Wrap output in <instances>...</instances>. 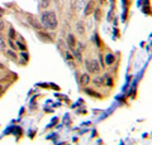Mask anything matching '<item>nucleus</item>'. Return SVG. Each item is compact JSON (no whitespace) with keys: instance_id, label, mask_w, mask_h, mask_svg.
<instances>
[{"instance_id":"f257e3e1","label":"nucleus","mask_w":152,"mask_h":145,"mask_svg":"<svg viewBox=\"0 0 152 145\" xmlns=\"http://www.w3.org/2000/svg\"><path fill=\"white\" fill-rule=\"evenodd\" d=\"M41 23L47 29H56L57 25H58L57 17L53 12H45L41 15Z\"/></svg>"},{"instance_id":"f03ea898","label":"nucleus","mask_w":152,"mask_h":145,"mask_svg":"<svg viewBox=\"0 0 152 145\" xmlns=\"http://www.w3.org/2000/svg\"><path fill=\"white\" fill-rule=\"evenodd\" d=\"M86 68L88 71L90 73H99V71H100V67H99V63L96 59H89L86 61Z\"/></svg>"},{"instance_id":"7ed1b4c3","label":"nucleus","mask_w":152,"mask_h":145,"mask_svg":"<svg viewBox=\"0 0 152 145\" xmlns=\"http://www.w3.org/2000/svg\"><path fill=\"white\" fill-rule=\"evenodd\" d=\"M95 10V1L94 0H90V1L88 3V5H86V8H85V10H84V14L85 15H90Z\"/></svg>"},{"instance_id":"20e7f679","label":"nucleus","mask_w":152,"mask_h":145,"mask_svg":"<svg viewBox=\"0 0 152 145\" xmlns=\"http://www.w3.org/2000/svg\"><path fill=\"white\" fill-rule=\"evenodd\" d=\"M67 44H69V47L70 48H75V45H76V42H75V37L72 35V34H69L67 35Z\"/></svg>"},{"instance_id":"39448f33","label":"nucleus","mask_w":152,"mask_h":145,"mask_svg":"<svg viewBox=\"0 0 152 145\" xmlns=\"http://www.w3.org/2000/svg\"><path fill=\"white\" fill-rule=\"evenodd\" d=\"M89 82H90V76L86 74V73H84L81 76V78H80V83H81L83 86H86Z\"/></svg>"},{"instance_id":"423d86ee","label":"nucleus","mask_w":152,"mask_h":145,"mask_svg":"<svg viewBox=\"0 0 152 145\" xmlns=\"http://www.w3.org/2000/svg\"><path fill=\"white\" fill-rule=\"evenodd\" d=\"M76 30H77L79 34H84L85 33V28H84V23L83 22L76 23Z\"/></svg>"},{"instance_id":"0eeeda50","label":"nucleus","mask_w":152,"mask_h":145,"mask_svg":"<svg viewBox=\"0 0 152 145\" xmlns=\"http://www.w3.org/2000/svg\"><path fill=\"white\" fill-rule=\"evenodd\" d=\"M85 1H86V0H75V8H76V10H81V9L85 6Z\"/></svg>"},{"instance_id":"6e6552de","label":"nucleus","mask_w":152,"mask_h":145,"mask_svg":"<svg viewBox=\"0 0 152 145\" xmlns=\"http://www.w3.org/2000/svg\"><path fill=\"white\" fill-rule=\"evenodd\" d=\"M114 61H115V57H114L113 54H107V57H105V63L107 64H113Z\"/></svg>"},{"instance_id":"1a4fd4ad","label":"nucleus","mask_w":152,"mask_h":145,"mask_svg":"<svg viewBox=\"0 0 152 145\" xmlns=\"http://www.w3.org/2000/svg\"><path fill=\"white\" fill-rule=\"evenodd\" d=\"M29 22L32 23L33 27H34V28H38V29H39V28H42V27L39 25V23H38L37 20H34V19H33V18H29Z\"/></svg>"},{"instance_id":"9d476101","label":"nucleus","mask_w":152,"mask_h":145,"mask_svg":"<svg viewBox=\"0 0 152 145\" xmlns=\"http://www.w3.org/2000/svg\"><path fill=\"white\" fill-rule=\"evenodd\" d=\"M41 6H42V8L50 6V0H41Z\"/></svg>"},{"instance_id":"9b49d317","label":"nucleus","mask_w":152,"mask_h":145,"mask_svg":"<svg viewBox=\"0 0 152 145\" xmlns=\"http://www.w3.org/2000/svg\"><path fill=\"white\" fill-rule=\"evenodd\" d=\"M75 57L77 58L79 61H81V54H80V50H77V49L75 50Z\"/></svg>"},{"instance_id":"f8f14e48","label":"nucleus","mask_w":152,"mask_h":145,"mask_svg":"<svg viewBox=\"0 0 152 145\" xmlns=\"http://www.w3.org/2000/svg\"><path fill=\"white\" fill-rule=\"evenodd\" d=\"M9 37H10L12 39L15 38V34H14V29H10V30H9Z\"/></svg>"},{"instance_id":"ddd939ff","label":"nucleus","mask_w":152,"mask_h":145,"mask_svg":"<svg viewBox=\"0 0 152 145\" xmlns=\"http://www.w3.org/2000/svg\"><path fill=\"white\" fill-rule=\"evenodd\" d=\"M100 10H95V15H98V17H95V18H98V19H100Z\"/></svg>"},{"instance_id":"4468645a","label":"nucleus","mask_w":152,"mask_h":145,"mask_svg":"<svg viewBox=\"0 0 152 145\" xmlns=\"http://www.w3.org/2000/svg\"><path fill=\"white\" fill-rule=\"evenodd\" d=\"M77 45H79V49H77V50H80V52H81V50H84V45H83V43H79Z\"/></svg>"},{"instance_id":"2eb2a0df","label":"nucleus","mask_w":152,"mask_h":145,"mask_svg":"<svg viewBox=\"0 0 152 145\" xmlns=\"http://www.w3.org/2000/svg\"><path fill=\"white\" fill-rule=\"evenodd\" d=\"M8 54H9V56H10V57H12V58H17V56H15V54H14L13 52H10V50H9V52H8Z\"/></svg>"},{"instance_id":"dca6fc26","label":"nucleus","mask_w":152,"mask_h":145,"mask_svg":"<svg viewBox=\"0 0 152 145\" xmlns=\"http://www.w3.org/2000/svg\"><path fill=\"white\" fill-rule=\"evenodd\" d=\"M3 29H4V23L0 20V30H3Z\"/></svg>"},{"instance_id":"f3484780","label":"nucleus","mask_w":152,"mask_h":145,"mask_svg":"<svg viewBox=\"0 0 152 145\" xmlns=\"http://www.w3.org/2000/svg\"><path fill=\"white\" fill-rule=\"evenodd\" d=\"M10 47H12V48H13V49H15V48H17V47H15V45H14V43H13V42H12V40H10Z\"/></svg>"},{"instance_id":"a211bd4d","label":"nucleus","mask_w":152,"mask_h":145,"mask_svg":"<svg viewBox=\"0 0 152 145\" xmlns=\"http://www.w3.org/2000/svg\"><path fill=\"white\" fill-rule=\"evenodd\" d=\"M18 45H19V48H20V49H23V50H24V49H26V47H24V45H23V44H18Z\"/></svg>"},{"instance_id":"6ab92c4d","label":"nucleus","mask_w":152,"mask_h":145,"mask_svg":"<svg viewBox=\"0 0 152 145\" xmlns=\"http://www.w3.org/2000/svg\"><path fill=\"white\" fill-rule=\"evenodd\" d=\"M66 57H67L69 59H71V58H72V57H71V54H70V53H66Z\"/></svg>"},{"instance_id":"aec40b11","label":"nucleus","mask_w":152,"mask_h":145,"mask_svg":"<svg viewBox=\"0 0 152 145\" xmlns=\"http://www.w3.org/2000/svg\"><path fill=\"white\" fill-rule=\"evenodd\" d=\"M1 15H3V12H1V10H0V18H1Z\"/></svg>"},{"instance_id":"412c9836","label":"nucleus","mask_w":152,"mask_h":145,"mask_svg":"<svg viewBox=\"0 0 152 145\" xmlns=\"http://www.w3.org/2000/svg\"><path fill=\"white\" fill-rule=\"evenodd\" d=\"M3 91V86H0V92H1Z\"/></svg>"},{"instance_id":"4be33fe9","label":"nucleus","mask_w":152,"mask_h":145,"mask_svg":"<svg viewBox=\"0 0 152 145\" xmlns=\"http://www.w3.org/2000/svg\"><path fill=\"white\" fill-rule=\"evenodd\" d=\"M0 68H4V66H3V64H1V63H0Z\"/></svg>"},{"instance_id":"5701e85b","label":"nucleus","mask_w":152,"mask_h":145,"mask_svg":"<svg viewBox=\"0 0 152 145\" xmlns=\"http://www.w3.org/2000/svg\"><path fill=\"white\" fill-rule=\"evenodd\" d=\"M55 1H57V0H55Z\"/></svg>"}]
</instances>
